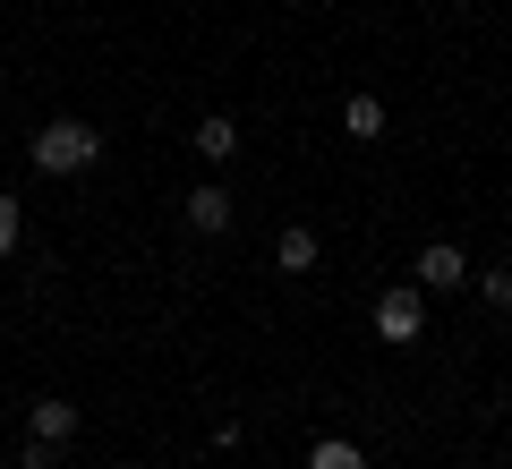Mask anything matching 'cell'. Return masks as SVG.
Segmentation results:
<instances>
[{
    "label": "cell",
    "instance_id": "1",
    "mask_svg": "<svg viewBox=\"0 0 512 469\" xmlns=\"http://www.w3.org/2000/svg\"><path fill=\"white\" fill-rule=\"evenodd\" d=\"M94 154H103V137H94L86 120H43V128H35V171H52V180L86 171Z\"/></svg>",
    "mask_w": 512,
    "mask_h": 469
},
{
    "label": "cell",
    "instance_id": "2",
    "mask_svg": "<svg viewBox=\"0 0 512 469\" xmlns=\"http://www.w3.org/2000/svg\"><path fill=\"white\" fill-rule=\"evenodd\" d=\"M376 333H384V342H419V333H427V290H384V299H376Z\"/></svg>",
    "mask_w": 512,
    "mask_h": 469
},
{
    "label": "cell",
    "instance_id": "3",
    "mask_svg": "<svg viewBox=\"0 0 512 469\" xmlns=\"http://www.w3.org/2000/svg\"><path fill=\"white\" fill-rule=\"evenodd\" d=\"M180 214H188V231H205V239H214V231H231V197H222V180L188 188V197H180Z\"/></svg>",
    "mask_w": 512,
    "mask_h": 469
},
{
    "label": "cell",
    "instance_id": "4",
    "mask_svg": "<svg viewBox=\"0 0 512 469\" xmlns=\"http://www.w3.org/2000/svg\"><path fill=\"white\" fill-rule=\"evenodd\" d=\"M419 282L427 290H461L470 282V256H461L453 239H436V248H419Z\"/></svg>",
    "mask_w": 512,
    "mask_h": 469
},
{
    "label": "cell",
    "instance_id": "5",
    "mask_svg": "<svg viewBox=\"0 0 512 469\" xmlns=\"http://www.w3.org/2000/svg\"><path fill=\"white\" fill-rule=\"evenodd\" d=\"M26 418H35V435H43V444H69V435H77V401H35V410H26Z\"/></svg>",
    "mask_w": 512,
    "mask_h": 469
},
{
    "label": "cell",
    "instance_id": "6",
    "mask_svg": "<svg viewBox=\"0 0 512 469\" xmlns=\"http://www.w3.org/2000/svg\"><path fill=\"white\" fill-rule=\"evenodd\" d=\"M197 154H205V163H231V154H239V128L222 120V111H205V120H197Z\"/></svg>",
    "mask_w": 512,
    "mask_h": 469
},
{
    "label": "cell",
    "instance_id": "7",
    "mask_svg": "<svg viewBox=\"0 0 512 469\" xmlns=\"http://www.w3.org/2000/svg\"><path fill=\"white\" fill-rule=\"evenodd\" d=\"M274 265H282V273H308V265H316V231H308V222H291V231L274 239Z\"/></svg>",
    "mask_w": 512,
    "mask_h": 469
},
{
    "label": "cell",
    "instance_id": "8",
    "mask_svg": "<svg viewBox=\"0 0 512 469\" xmlns=\"http://www.w3.org/2000/svg\"><path fill=\"white\" fill-rule=\"evenodd\" d=\"M342 128H350V137H384V103H376V94H350V103H342Z\"/></svg>",
    "mask_w": 512,
    "mask_h": 469
},
{
    "label": "cell",
    "instance_id": "9",
    "mask_svg": "<svg viewBox=\"0 0 512 469\" xmlns=\"http://www.w3.org/2000/svg\"><path fill=\"white\" fill-rule=\"evenodd\" d=\"M308 469H367V452L350 444V435H325V444L308 452Z\"/></svg>",
    "mask_w": 512,
    "mask_h": 469
},
{
    "label": "cell",
    "instance_id": "10",
    "mask_svg": "<svg viewBox=\"0 0 512 469\" xmlns=\"http://www.w3.org/2000/svg\"><path fill=\"white\" fill-rule=\"evenodd\" d=\"M478 299H487V307H512V265H495V273H478Z\"/></svg>",
    "mask_w": 512,
    "mask_h": 469
},
{
    "label": "cell",
    "instance_id": "11",
    "mask_svg": "<svg viewBox=\"0 0 512 469\" xmlns=\"http://www.w3.org/2000/svg\"><path fill=\"white\" fill-rule=\"evenodd\" d=\"M18 231H26V222H18V197H0V256H18Z\"/></svg>",
    "mask_w": 512,
    "mask_h": 469
},
{
    "label": "cell",
    "instance_id": "12",
    "mask_svg": "<svg viewBox=\"0 0 512 469\" xmlns=\"http://www.w3.org/2000/svg\"><path fill=\"white\" fill-rule=\"evenodd\" d=\"M26 469H60V444H43V435H26V452H18Z\"/></svg>",
    "mask_w": 512,
    "mask_h": 469
}]
</instances>
